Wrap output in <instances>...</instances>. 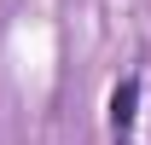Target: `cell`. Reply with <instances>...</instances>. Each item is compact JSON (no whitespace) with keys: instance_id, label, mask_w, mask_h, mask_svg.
Masks as SVG:
<instances>
[{"instance_id":"obj_1","label":"cell","mask_w":151,"mask_h":145,"mask_svg":"<svg viewBox=\"0 0 151 145\" xmlns=\"http://www.w3.org/2000/svg\"><path fill=\"white\" fill-rule=\"evenodd\" d=\"M134 116H139V81H116V93H111V139L116 145H128L134 139Z\"/></svg>"}]
</instances>
